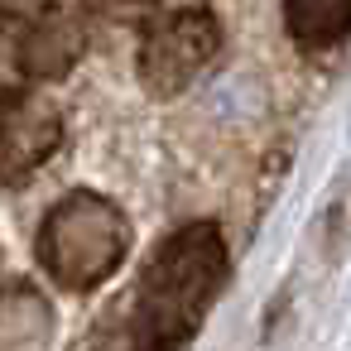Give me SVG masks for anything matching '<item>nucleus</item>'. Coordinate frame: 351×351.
Returning a JSON list of instances; mask_svg holds the SVG:
<instances>
[{"label": "nucleus", "mask_w": 351, "mask_h": 351, "mask_svg": "<svg viewBox=\"0 0 351 351\" xmlns=\"http://www.w3.org/2000/svg\"><path fill=\"white\" fill-rule=\"evenodd\" d=\"M226 279V241L212 221H197V226H183L173 231L145 279H140V303H135V351H178L207 303L217 298Z\"/></svg>", "instance_id": "1"}, {"label": "nucleus", "mask_w": 351, "mask_h": 351, "mask_svg": "<svg viewBox=\"0 0 351 351\" xmlns=\"http://www.w3.org/2000/svg\"><path fill=\"white\" fill-rule=\"evenodd\" d=\"M130 250V221L97 193L63 197L39 226V265L63 289H97Z\"/></svg>", "instance_id": "2"}, {"label": "nucleus", "mask_w": 351, "mask_h": 351, "mask_svg": "<svg viewBox=\"0 0 351 351\" xmlns=\"http://www.w3.org/2000/svg\"><path fill=\"white\" fill-rule=\"evenodd\" d=\"M221 29L212 20V10L202 5H183V10H164L145 39H140V82L149 97H173L183 92L217 53Z\"/></svg>", "instance_id": "3"}, {"label": "nucleus", "mask_w": 351, "mask_h": 351, "mask_svg": "<svg viewBox=\"0 0 351 351\" xmlns=\"http://www.w3.org/2000/svg\"><path fill=\"white\" fill-rule=\"evenodd\" d=\"M58 145H63V116L44 97L25 92L0 106V183H25L34 169L49 164Z\"/></svg>", "instance_id": "4"}, {"label": "nucleus", "mask_w": 351, "mask_h": 351, "mask_svg": "<svg viewBox=\"0 0 351 351\" xmlns=\"http://www.w3.org/2000/svg\"><path fill=\"white\" fill-rule=\"evenodd\" d=\"M87 49V25L68 5H49L29 20L20 39V68L25 77H63Z\"/></svg>", "instance_id": "5"}, {"label": "nucleus", "mask_w": 351, "mask_h": 351, "mask_svg": "<svg viewBox=\"0 0 351 351\" xmlns=\"http://www.w3.org/2000/svg\"><path fill=\"white\" fill-rule=\"evenodd\" d=\"M53 341V308L39 289L10 284L0 293V351H49Z\"/></svg>", "instance_id": "6"}, {"label": "nucleus", "mask_w": 351, "mask_h": 351, "mask_svg": "<svg viewBox=\"0 0 351 351\" xmlns=\"http://www.w3.org/2000/svg\"><path fill=\"white\" fill-rule=\"evenodd\" d=\"M284 25L303 49H332L351 34V0H284Z\"/></svg>", "instance_id": "7"}, {"label": "nucleus", "mask_w": 351, "mask_h": 351, "mask_svg": "<svg viewBox=\"0 0 351 351\" xmlns=\"http://www.w3.org/2000/svg\"><path fill=\"white\" fill-rule=\"evenodd\" d=\"M39 10V0H0V20H29Z\"/></svg>", "instance_id": "8"}]
</instances>
